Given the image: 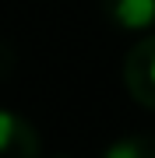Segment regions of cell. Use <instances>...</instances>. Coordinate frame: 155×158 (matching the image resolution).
<instances>
[{
    "instance_id": "7a4b0ae2",
    "label": "cell",
    "mask_w": 155,
    "mask_h": 158,
    "mask_svg": "<svg viewBox=\"0 0 155 158\" xmlns=\"http://www.w3.org/2000/svg\"><path fill=\"white\" fill-rule=\"evenodd\" d=\"M42 151L35 127L25 116L0 109V158H32Z\"/></svg>"
},
{
    "instance_id": "6da1fadb",
    "label": "cell",
    "mask_w": 155,
    "mask_h": 158,
    "mask_svg": "<svg viewBox=\"0 0 155 158\" xmlns=\"http://www.w3.org/2000/svg\"><path fill=\"white\" fill-rule=\"evenodd\" d=\"M123 85L138 106L155 113V35L131 46V53L123 60Z\"/></svg>"
},
{
    "instance_id": "3957f363",
    "label": "cell",
    "mask_w": 155,
    "mask_h": 158,
    "mask_svg": "<svg viewBox=\"0 0 155 158\" xmlns=\"http://www.w3.org/2000/svg\"><path fill=\"white\" fill-rule=\"evenodd\" d=\"M102 14L123 32H144L155 25V0H102Z\"/></svg>"
},
{
    "instance_id": "277c9868",
    "label": "cell",
    "mask_w": 155,
    "mask_h": 158,
    "mask_svg": "<svg viewBox=\"0 0 155 158\" xmlns=\"http://www.w3.org/2000/svg\"><path fill=\"white\" fill-rule=\"evenodd\" d=\"M106 158H155V134H131L106 144Z\"/></svg>"
}]
</instances>
